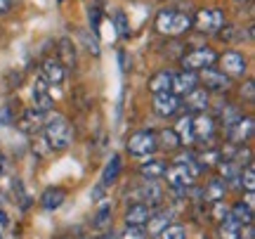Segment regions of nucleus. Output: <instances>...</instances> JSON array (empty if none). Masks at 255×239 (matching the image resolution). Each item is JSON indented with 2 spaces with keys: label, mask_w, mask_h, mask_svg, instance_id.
<instances>
[{
  "label": "nucleus",
  "mask_w": 255,
  "mask_h": 239,
  "mask_svg": "<svg viewBox=\"0 0 255 239\" xmlns=\"http://www.w3.org/2000/svg\"><path fill=\"white\" fill-rule=\"evenodd\" d=\"M218 237L220 239H239L241 237V223H237L232 216H225L220 221V228H218Z\"/></svg>",
  "instance_id": "23"
},
{
  "label": "nucleus",
  "mask_w": 255,
  "mask_h": 239,
  "mask_svg": "<svg viewBox=\"0 0 255 239\" xmlns=\"http://www.w3.org/2000/svg\"><path fill=\"white\" fill-rule=\"evenodd\" d=\"M5 223H7V218H5V213L0 211V225H5Z\"/></svg>",
  "instance_id": "38"
},
{
  "label": "nucleus",
  "mask_w": 255,
  "mask_h": 239,
  "mask_svg": "<svg viewBox=\"0 0 255 239\" xmlns=\"http://www.w3.org/2000/svg\"><path fill=\"white\" fill-rule=\"evenodd\" d=\"M218 62V52L213 47H194L182 57V69L184 71H201L208 69Z\"/></svg>",
  "instance_id": "5"
},
{
  "label": "nucleus",
  "mask_w": 255,
  "mask_h": 239,
  "mask_svg": "<svg viewBox=\"0 0 255 239\" xmlns=\"http://www.w3.org/2000/svg\"><path fill=\"white\" fill-rule=\"evenodd\" d=\"M165 161L163 159H149L144 164L139 166V175L144 178V180H161L165 173Z\"/></svg>",
  "instance_id": "20"
},
{
  "label": "nucleus",
  "mask_w": 255,
  "mask_h": 239,
  "mask_svg": "<svg viewBox=\"0 0 255 239\" xmlns=\"http://www.w3.org/2000/svg\"><path fill=\"white\" fill-rule=\"evenodd\" d=\"M218 59H220V71H222V74H227V76L246 74L248 62H246V57L241 55V52H237V50H227V52H222Z\"/></svg>",
  "instance_id": "6"
},
{
  "label": "nucleus",
  "mask_w": 255,
  "mask_h": 239,
  "mask_svg": "<svg viewBox=\"0 0 255 239\" xmlns=\"http://www.w3.org/2000/svg\"><path fill=\"white\" fill-rule=\"evenodd\" d=\"M64 199H66V192H64L62 187H47L45 192H43V197H40V204H43V209H47V211H55V209H59L64 204Z\"/></svg>",
  "instance_id": "21"
},
{
  "label": "nucleus",
  "mask_w": 255,
  "mask_h": 239,
  "mask_svg": "<svg viewBox=\"0 0 255 239\" xmlns=\"http://www.w3.org/2000/svg\"><path fill=\"white\" fill-rule=\"evenodd\" d=\"M0 239H2V235H0Z\"/></svg>",
  "instance_id": "39"
},
{
  "label": "nucleus",
  "mask_w": 255,
  "mask_h": 239,
  "mask_svg": "<svg viewBox=\"0 0 255 239\" xmlns=\"http://www.w3.org/2000/svg\"><path fill=\"white\" fill-rule=\"evenodd\" d=\"M241 116H244V114H241L239 107H234V104H225V107H222V114H220V121H222L225 128H232Z\"/></svg>",
  "instance_id": "29"
},
{
  "label": "nucleus",
  "mask_w": 255,
  "mask_h": 239,
  "mask_svg": "<svg viewBox=\"0 0 255 239\" xmlns=\"http://www.w3.org/2000/svg\"><path fill=\"white\" fill-rule=\"evenodd\" d=\"M173 216L175 213L168 209V211H151V216H149V221L144 223V232L149 235V237H158L161 232L173 223Z\"/></svg>",
  "instance_id": "13"
},
{
  "label": "nucleus",
  "mask_w": 255,
  "mask_h": 239,
  "mask_svg": "<svg viewBox=\"0 0 255 239\" xmlns=\"http://www.w3.org/2000/svg\"><path fill=\"white\" fill-rule=\"evenodd\" d=\"M253 116H241V119L232 126V128H227V140L229 145H234V147H241V145H246L248 140L253 138Z\"/></svg>",
  "instance_id": "7"
},
{
  "label": "nucleus",
  "mask_w": 255,
  "mask_h": 239,
  "mask_svg": "<svg viewBox=\"0 0 255 239\" xmlns=\"http://www.w3.org/2000/svg\"><path fill=\"white\" fill-rule=\"evenodd\" d=\"M156 140H158V147L168 149V152H173V149H177V147H182L173 128H163L161 133H156Z\"/></svg>",
  "instance_id": "27"
},
{
  "label": "nucleus",
  "mask_w": 255,
  "mask_h": 239,
  "mask_svg": "<svg viewBox=\"0 0 255 239\" xmlns=\"http://www.w3.org/2000/svg\"><path fill=\"white\" fill-rule=\"evenodd\" d=\"M199 83H203L206 90H213V92H222V90H229V76L218 71V69H201L199 74Z\"/></svg>",
  "instance_id": "9"
},
{
  "label": "nucleus",
  "mask_w": 255,
  "mask_h": 239,
  "mask_svg": "<svg viewBox=\"0 0 255 239\" xmlns=\"http://www.w3.org/2000/svg\"><path fill=\"white\" fill-rule=\"evenodd\" d=\"M199 85V74L196 71H180V74H173V83H170V92L177 95V97H184L187 92H191Z\"/></svg>",
  "instance_id": "12"
},
{
  "label": "nucleus",
  "mask_w": 255,
  "mask_h": 239,
  "mask_svg": "<svg viewBox=\"0 0 255 239\" xmlns=\"http://www.w3.org/2000/svg\"><path fill=\"white\" fill-rule=\"evenodd\" d=\"M225 194H227V183L220 178V175H215V178H210L208 183H206V190H203V199L206 202H222L225 199Z\"/></svg>",
  "instance_id": "19"
},
{
  "label": "nucleus",
  "mask_w": 255,
  "mask_h": 239,
  "mask_svg": "<svg viewBox=\"0 0 255 239\" xmlns=\"http://www.w3.org/2000/svg\"><path fill=\"white\" fill-rule=\"evenodd\" d=\"M43 130H45L47 145H50L52 149H57V152L66 149L73 142L71 123H69L66 116H62V114H50V116H45V121H43Z\"/></svg>",
  "instance_id": "1"
},
{
  "label": "nucleus",
  "mask_w": 255,
  "mask_h": 239,
  "mask_svg": "<svg viewBox=\"0 0 255 239\" xmlns=\"http://www.w3.org/2000/svg\"><path fill=\"white\" fill-rule=\"evenodd\" d=\"M43 121H45V114H40L36 109H28L21 114V119H19V128L28 133V135H33L38 130H43Z\"/></svg>",
  "instance_id": "18"
},
{
  "label": "nucleus",
  "mask_w": 255,
  "mask_h": 239,
  "mask_svg": "<svg viewBox=\"0 0 255 239\" xmlns=\"http://www.w3.org/2000/svg\"><path fill=\"white\" fill-rule=\"evenodd\" d=\"M109 225H111V204H102L100 211L95 213V218H92V228L104 230V228H109Z\"/></svg>",
  "instance_id": "30"
},
{
  "label": "nucleus",
  "mask_w": 255,
  "mask_h": 239,
  "mask_svg": "<svg viewBox=\"0 0 255 239\" xmlns=\"http://www.w3.org/2000/svg\"><path fill=\"white\" fill-rule=\"evenodd\" d=\"M229 216H232L237 223H241V225L253 223V209H248L246 204H244V199H241V202H237L232 209H229Z\"/></svg>",
  "instance_id": "26"
},
{
  "label": "nucleus",
  "mask_w": 255,
  "mask_h": 239,
  "mask_svg": "<svg viewBox=\"0 0 255 239\" xmlns=\"http://www.w3.org/2000/svg\"><path fill=\"white\" fill-rule=\"evenodd\" d=\"M119 239H146L144 225H126V230L119 235Z\"/></svg>",
  "instance_id": "32"
},
{
  "label": "nucleus",
  "mask_w": 255,
  "mask_h": 239,
  "mask_svg": "<svg viewBox=\"0 0 255 239\" xmlns=\"http://www.w3.org/2000/svg\"><path fill=\"white\" fill-rule=\"evenodd\" d=\"M158 237L161 239H187V230H184L182 223H170Z\"/></svg>",
  "instance_id": "31"
},
{
  "label": "nucleus",
  "mask_w": 255,
  "mask_h": 239,
  "mask_svg": "<svg viewBox=\"0 0 255 239\" xmlns=\"http://www.w3.org/2000/svg\"><path fill=\"white\" fill-rule=\"evenodd\" d=\"M151 206H146L144 202H132L126 209V225H144L151 216Z\"/></svg>",
  "instance_id": "14"
},
{
  "label": "nucleus",
  "mask_w": 255,
  "mask_h": 239,
  "mask_svg": "<svg viewBox=\"0 0 255 239\" xmlns=\"http://www.w3.org/2000/svg\"><path fill=\"white\" fill-rule=\"evenodd\" d=\"M59 2H62V0H59Z\"/></svg>",
  "instance_id": "41"
},
{
  "label": "nucleus",
  "mask_w": 255,
  "mask_h": 239,
  "mask_svg": "<svg viewBox=\"0 0 255 239\" xmlns=\"http://www.w3.org/2000/svg\"><path fill=\"white\" fill-rule=\"evenodd\" d=\"M151 107H154V111L161 119H170V116H175V111L182 107V102L173 92H158V95H154Z\"/></svg>",
  "instance_id": "8"
},
{
  "label": "nucleus",
  "mask_w": 255,
  "mask_h": 239,
  "mask_svg": "<svg viewBox=\"0 0 255 239\" xmlns=\"http://www.w3.org/2000/svg\"><path fill=\"white\" fill-rule=\"evenodd\" d=\"M239 185H241L246 192H255V164H253V161H248V164L241 168Z\"/></svg>",
  "instance_id": "28"
},
{
  "label": "nucleus",
  "mask_w": 255,
  "mask_h": 239,
  "mask_svg": "<svg viewBox=\"0 0 255 239\" xmlns=\"http://www.w3.org/2000/svg\"><path fill=\"white\" fill-rule=\"evenodd\" d=\"M88 239H92V237H88Z\"/></svg>",
  "instance_id": "40"
},
{
  "label": "nucleus",
  "mask_w": 255,
  "mask_h": 239,
  "mask_svg": "<svg viewBox=\"0 0 255 239\" xmlns=\"http://www.w3.org/2000/svg\"><path fill=\"white\" fill-rule=\"evenodd\" d=\"M191 128H194V140L206 142V140H210L215 135V119L210 116L208 111L194 114V116H191Z\"/></svg>",
  "instance_id": "10"
},
{
  "label": "nucleus",
  "mask_w": 255,
  "mask_h": 239,
  "mask_svg": "<svg viewBox=\"0 0 255 239\" xmlns=\"http://www.w3.org/2000/svg\"><path fill=\"white\" fill-rule=\"evenodd\" d=\"M90 24H92V31H95V33H100V7L90 9Z\"/></svg>",
  "instance_id": "36"
},
{
  "label": "nucleus",
  "mask_w": 255,
  "mask_h": 239,
  "mask_svg": "<svg viewBox=\"0 0 255 239\" xmlns=\"http://www.w3.org/2000/svg\"><path fill=\"white\" fill-rule=\"evenodd\" d=\"M116 21H119V33H121V38H128V36H130V31H128V21H126V14H123V12H119V14H116Z\"/></svg>",
  "instance_id": "35"
},
{
  "label": "nucleus",
  "mask_w": 255,
  "mask_h": 239,
  "mask_svg": "<svg viewBox=\"0 0 255 239\" xmlns=\"http://www.w3.org/2000/svg\"><path fill=\"white\" fill-rule=\"evenodd\" d=\"M170 83H173V71H156L151 78H149V90L158 95V92H170Z\"/></svg>",
  "instance_id": "22"
},
{
  "label": "nucleus",
  "mask_w": 255,
  "mask_h": 239,
  "mask_svg": "<svg viewBox=\"0 0 255 239\" xmlns=\"http://www.w3.org/2000/svg\"><path fill=\"white\" fill-rule=\"evenodd\" d=\"M119 173H121V157L114 154V157L109 159V164L104 166V171H102V185H104V187L114 185L119 180Z\"/></svg>",
  "instance_id": "25"
},
{
  "label": "nucleus",
  "mask_w": 255,
  "mask_h": 239,
  "mask_svg": "<svg viewBox=\"0 0 255 239\" xmlns=\"http://www.w3.org/2000/svg\"><path fill=\"white\" fill-rule=\"evenodd\" d=\"M57 52H59V64H62L64 69L76 66V47H73V43L69 40V38H62V40H59Z\"/></svg>",
  "instance_id": "24"
},
{
  "label": "nucleus",
  "mask_w": 255,
  "mask_h": 239,
  "mask_svg": "<svg viewBox=\"0 0 255 239\" xmlns=\"http://www.w3.org/2000/svg\"><path fill=\"white\" fill-rule=\"evenodd\" d=\"M175 135H177V140H180V145L182 147H191L196 140H194V128H191V116L189 114H184V116H180V119L175 121Z\"/></svg>",
  "instance_id": "17"
},
{
  "label": "nucleus",
  "mask_w": 255,
  "mask_h": 239,
  "mask_svg": "<svg viewBox=\"0 0 255 239\" xmlns=\"http://www.w3.org/2000/svg\"><path fill=\"white\" fill-rule=\"evenodd\" d=\"M128 152H130V157H149V154H154L156 149H158V140H156V133L154 130H137L132 133L130 138H128Z\"/></svg>",
  "instance_id": "4"
},
{
  "label": "nucleus",
  "mask_w": 255,
  "mask_h": 239,
  "mask_svg": "<svg viewBox=\"0 0 255 239\" xmlns=\"http://www.w3.org/2000/svg\"><path fill=\"white\" fill-rule=\"evenodd\" d=\"M66 78V69L59 64V59H45L43 62V81L47 85H62Z\"/></svg>",
  "instance_id": "15"
},
{
  "label": "nucleus",
  "mask_w": 255,
  "mask_h": 239,
  "mask_svg": "<svg viewBox=\"0 0 255 239\" xmlns=\"http://www.w3.org/2000/svg\"><path fill=\"white\" fill-rule=\"evenodd\" d=\"M191 26H196L199 33L215 36V33H220V28L225 26V12L220 7H201L196 12V17L191 19Z\"/></svg>",
  "instance_id": "3"
},
{
  "label": "nucleus",
  "mask_w": 255,
  "mask_h": 239,
  "mask_svg": "<svg viewBox=\"0 0 255 239\" xmlns=\"http://www.w3.org/2000/svg\"><path fill=\"white\" fill-rule=\"evenodd\" d=\"M239 239H241V237H239Z\"/></svg>",
  "instance_id": "42"
},
{
  "label": "nucleus",
  "mask_w": 255,
  "mask_h": 239,
  "mask_svg": "<svg viewBox=\"0 0 255 239\" xmlns=\"http://www.w3.org/2000/svg\"><path fill=\"white\" fill-rule=\"evenodd\" d=\"M12 9V0H0V14H7Z\"/></svg>",
  "instance_id": "37"
},
{
  "label": "nucleus",
  "mask_w": 255,
  "mask_h": 239,
  "mask_svg": "<svg viewBox=\"0 0 255 239\" xmlns=\"http://www.w3.org/2000/svg\"><path fill=\"white\" fill-rule=\"evenodd\" d=\"M241 97H246V102H255V83L246 81L244 88H241Z\"/></svg>",
  "instance_id": "34"
},
{
  "label": "nucleus",
  "mask_w": 255,
  "mask_h": 239,
  "mask_svg": "<svg viewBox=\"0 0 255 239\" xmlns=\"http://www.w3.org/2000/svg\"><path fill=\"white\" fill-rule=\"evenodd\" d=\"M208 104H210V95H208V90L201 88V85H196L191 92H187V95H184V102H182V107L187 111H191V114L208 111Z\"/></svg>",
  "instance_id": "11"
},
{
  "label": "nucleus",
  "mask_w": 255,
  "mask_h": 239,
  "mask_svg": "<svg viewBox=\"0 0 255 239\" xmlns=\"http://www.w3.org/2000/svg\"><path fill=\"white\" fill-rule=\"evenodd\" d=\"M33 109L40 111V114H47L52 109V97L47 92V83L43 78H38L36 85H33Z\"/></svg>",
  "instance_id": "16"
},
{
  "label": "nucleus",
  "mask_w": 255,
  "mask_h": 239,
  "mask_svg": "<svg viewBox=\"0 0 255 239\" xmlns=\"http://www.w3.org/2000/svg\"><path fill=\"white\" fill-rule=\"evenodd\" d=\"M154 26L158 33L163 36H182L184 31L191 28V17L182 9H175V7H163L158 14H156Z\"/></svg>",
  "instance_id": "2"
},
{
  "label": "nucleus",
  "mask_w": 255,
  "mask_h": 239,
  "mask_svg": "<svg viewBox=\"0 0 255 239\" xmlns=\"http://www.w3.org/2000/svg\"><path fill=\"white\" fill-rule=\"evenodd\" d=\"M227 213H229V206L225 204V199H222V202H213V218H215V221H222Z\"/></svg>",
  "instance_id": "33"
}]
</instances>
